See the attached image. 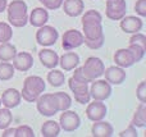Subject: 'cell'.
I'll list each match as a JSON object with an SVG mask.
<instances>
[{
	"label": "cell",
	"instance_id": "obj_1",
	"mask_svg": "<svg viewBox=\"0 0 146 137\" xmlns=\"http://www.w3.org/2000/svg\"><path fill=\"white\" fill-rule=\"evenodd\" d=\"M46 85L41 77L30 76L23 82V89L21 91V97L27 103H35L37 97L45 91Z\"/></svg>",
	"mask_w": 146,
	"mask_h": 137
},
{
	"label": "cell",
	"instance_id": "obj_2",
	"mask_svg": "<svg viewBox=\"0 0 146 137\" xmlns=\"http://www.w3.org/2000/svg\"><path fill=\"white\" fill-rule=\"evenodd\" d=\"M36 107L41 115L44 117H54L59 112V105L54 94H41L36 100Z\"/></svg>",
	"mask_w": 146,
	"mask_h": 137
},
{
	"label": "cell",
	"instance_id": "obj_3",
	"mask_svg": "<svg viewBox=\"0 0 146 137\" xmlns=\"http://www.w3.org/2000/svg\"><path fill=\"white\" fill-rule=\"evenodd\" d=\"M81 68H82L83 74L88 79V82L94 81L96 78H100L103 76L104 71H105V66H104L103 60L100 58H96V56L87 58L83 67H81Z\"/></svg>",
	"mask_w": 146,
	"mask_h": 137
},
{
	"label": "cell",
	"instance_id": "obj_4",
	"mask_svg": "<svg viewBox=\"0 0 146 137\" xmlns=\"http://www.w3.org/2000/svg\"><path fill=\"white\" fill-rule=\"evenodd\" d=\"M90 96L92 100L105 101L111 95V85L106 79H94L91 81V85L88 86Z\"/></svg>",
	"mask_w": 146,
	"mask_h": 137
},
{
	"label": "cell",
	"instance_id": "obj_5",
	"mask_svg": "<svg viewBox=\"0 0 146 137\" xmlns=\"http://www.w3.org/2000/svg\"><path fill=\"white\" fill-rule=\"evenodd\" d=\"M58 37H59V32L53 26L44 24L41 27H38L37 32H36V41H37L38 45L44 46V48L53 46L58 41Z\"/></svg>",
	"mask_w": 146,
	"mask_h": 137
},
{
	"label": "cell",
	"instance_id": "obj_6",
	"mask_svg": "<svg viewBox=\"0 0 146 137\" xmlns=\"http://www.w3.org/2000/svg\"><path fill=\"white\" fill-rule=\"evenodd\" d=\"M83 33L78 30H68L62 36V48L66 51H71L83 45Z\"/></svg>",
	"mask_w": 146,
	"mask_h": 137
},
{
	"label": "cell",
	"instance_id": "obj_7",
	"mask_svg": "<svg viewBox=\"0 0 146 137\" xmlns=\"http://www.w3.org/2000/svg\"><path fill=\"white\" fill-rule=\"evenodd\" d=\"M127 3L126 0H106L105 14L111 21H121L126 15Z\"/></svg>",
	"mask_w": 146,
	"mask_h": 137
},
{
	"label": "cell",
	"instance_id": "obj_8",
	"mask_svg": "<svg viewBox=\"0 0 146 137\" xmlns=\"http://www.w3.org/2000/svg\"><path fill=\"white\" fill-rule=\"evenodd\" d=\"M59 126L66 132H73V131L78 130V127L81 126V118L73 110H63L60 118H59Z\"/></svg>",
	"mask_w": 146,
	"mask_h": 137
},
{
	"label": "cell",
	"instance_id": "obj_9",
	"mask_svg": "<svg viewBox=\"0 0 146 137\" xmlns=\"http://www.w3.org/2000/svg\"><path fill=\"white\" fill-rule=\"evenodd\" d=\"M106 113H108L106 105L104 104V101H99V100H94L86 108V115L92 122L104 119L106 117Z\"/></svg>",
	"mask_w": 146,
	"mask_h": 137
},
{
	"label": "cell",
	"instance_id": "obj_10",
	"mask_svg": "<svg viewBox=\"0 0 146 137\" xmlns=\"http://www.w3.org/2000/svg\"><path fill=\"white\" fill-rule=\"evenodd\" d=\"M8 10V21L10 19H21L27 17L28 7L25 0H13L7 5Z\"/></svg>",
	"mask_w": 146,
	"mask_h": 137
},
{
	"label": "cell",
	"instance_id": "obj_11",
	"mask_svg": "<svg viewBox=\"0 0 146 137\" xmlns=\"http://www.w3.org/2000/svg\"><path fill=\"white\" fill-rule=\"evenodd\" d=\"M144 27L141 17H135V15H124L121 19V28L126 33H136L140 32Z\"/></svg>",
	"mask_w": 146,
	"mask_h": 137
},
{
	"label": "cell",
	"instance_id": "obj_12",
	"mask_svg": "<svg viewBox=\"0 0 146 137\" xmlns=\"http://www.w3.org/2000/svg\"><path fill=\"white\" fill-rule=\"evenodd\" d=\"M12 62L14 69H17L19 72H27L33 66V56L27 51H21V53L15 54V56L12 59Z\"/></svg>",
	"mask_w": 146,
	"mask_h": 137
},
{
	"label": "cell",
	"instance_id": "obj_13",
	"mask_svg": "<svg viewBox=\"0 0 146 137\" xmlns=\"http://www.w3.org/2000/svg\"><path fill=\"white\" fill-rule=\"evenodd\" d=\"M104 76H105V79L109 82L110 85H122L126 79L127 74L124 68H121L118 66H113V67H109L104 71Z\"/></svg>",
	"mask_w": 146,
	"mask_h": 137
},
{
	"label": "cell",
	"instance_id": "obj_14",
	"mask_svg": "<svg viewBox=\"0 0 146 137\" xmlns=\"http://www.w3.org/2000/svg\"><path fill=\"white\" fill-rule=\"evenodd\" d=\"M21 92L15 89H7L3 92L1 97H0V101L8 109H13V108H17L21 104Z\"/></svg>",
	"mask_w": 146,
	"mask_h": 137
},
{
	"label": "cell",
	"instance_id": "obj_15",
	"mask_svg": "<svg viewBox=\"0 0 146 137\" xmlns=\"http://www.w3.org/2000/svg\"><path fill=\"white\" fill-rule=\"evenodd\" d=\"M91 135L94 137H111L114 135V128L109 122L104 119L94 122L91 127Z\"/></svg>",
	"mask_w": 146,
	"mask_h": 137
},
{
	"label": "cell",
	"instance_id": "obj_16",
	"mask_svg": "<svg viewBox=\"0 0 146 137\" xmlns=\"http://www.w3.org/2000/svg\"><path fill=\"white\" fill-rule=\"evenodd\" d=\"M38 59H40L41 64L48 69L55 68L59 64V55L56 54V51L51 50V49H42L38 53Z\"/></svg>",
	"mask_w": 146,
	"mask_h": 137
},
{
	"label": "cell",
	"instance_id": "obj_17",
	"mask_svg": "<svg viewBox=\"0 0 146 137\" xmlns=\"http://www.w3.org/2000/svg\"><path fill=\"white\" fill-rule=\"evenodd\" d=\"M62 7L68 17H78L85 10L83 0H63Z\"/></svg>",
	"mask_w": 146,
	"mask_h": 137
},
{
	"label": "cell",
	"instance_id": "obj_18",
	"mask_svg": "<svg viewBox=\"0 0 146 137\" xmlns=\"http://www.w3.org/2000/svg\"><path fill=\"white\" fill-rule=\"evenodd\" d=\"M114 62L121 68H129L135 64V59L128 49H118L114 53Z\"/></svg>",
	"mask_w": 146,
	"mask_h": 137
},
{
	"label": "cell",
	"instance_id": "obj_19",
	"mask_svg": "<svg viewBox=\"0 0 146 137\" xmlns=\"http://www.w3.org/2000/svg\"><path fill=\"white\" fill-rule=\"evenodd\" d=\"M49 21V12L45 8H35L28 15V22L33 26V27H41V26L46 24Z\"/></svg>",
	"mask_w": 146,
	"mask_h": 137
},
{
	"label": "cell",
	"instance_id": "obj_20",
	"mask_svg": "<svg viewBox=\"0 0 146 137\" xmlns=\"http://www.w3.org/2000/svg\"><path fill=\"white\" fill-rule=\"evenodd\" d=\"M59 64H60L62 69L64 72H69L73 71L76 67H78L80 64V56L78 54L73 53V51H68V53H64L63 55L59 58Z\"/></svg>",
	"mask_w": 146,
	"mask_h": 137
},
{
	"label": "cell",
	"instance_id": "obj_21",
	"mask_svg": "<svg viewBox=\"0 0 146 137\" xmlns=\"http://www.w3.org/2000/svg\"><path fill=\"white\" fill-rule=\"evenodd\" d=\"M83 37L85 38H98L104 35L103 24L101 23H83Z\"/></svg>",
	"mask_w": 146,
	"mask_h": 137
},
{
	"label": "cell",
	"instance_id": "obj_22",
	"mask_svg": "<svg viewBox=\"0 0 146 137\" xmlns=\"http://www.w3.org/2000/svg\"><path fill=\"white\" fill-rule=\"evenodd\" d=\"M131 124H133L136 128L146 127V103H140L139 107L136 108V112L133 113Z\"/></svg>",
	"mask_w": 146,
	"mask_h": 137
},
{
	"label": "cell",
	"instance_id": "obj_23",
	"mask_svg": "<svg viewBox=\"0 0 146 137\" xmlns=\"http://www.w3.org/2000/svg\"><path fill=\"white\" fill-rule=\"evenodd\" d=\"M60 130L62 128L59 126V122L46 120L41 126V135H42V137H56L60 133Z\"/></svg>",
	"mask_w": 146,
	"mask_h": 137
},
{
	"label": "cell",
	"instance_id": "obj_24",
	"mask_svg": "<svg viewBox=\"0 0 146 137\" xmlns=\"http://www.w3.org/2000/svg\"><path fill=\"white\" fill-rule=\"evenodd\" d=\"M15 54H17V49L9 41L0 44V62H12Z\"/></svg>",
	"mask_w": 146,
	"mask_h": 137
},
{
	"label": "cell",
	"instance_id": "obj_25",
	"mask_svg": "<svg viewBox=\"0 0 146 137\" xmlns=\"http://www.w3.org/2000/svg\"><path fill=\"white\" fill-rule=\"evenodd\" d=\"M48 82L50 83V86L53 87H60L64 85L66 82V76L62 71H58V69L53 68L50 72L48 73Z\"/></svg>",
	"mask_w": 146,
	"mask_h": 137
},
{
	"label": "cell",
	"instance_id": "obj_26",
	"mask_svg": "<svg viewBox=\"0 0 146 137\" xmlns=\"http://www.w3.org/2000/svg\"><path fill=\"white\" fill-rule=\"evenodd\" d=\"M15 69L9 62H1L0 63V81H9L14 77Z\"/></svg>",
	"mask_w": 146,
	"mask_h": 137
},
{
	"label": "cell",
	"instance_id": "obj_27",
	"mask_svg": "<svg viewBox=\"0 0 146 137\" xmlns=\"http://www.w3.org/2000/svg\"><path fill=\"white\" fill-rule=\"evenodd\" d=\"M56 100H58V105H59V112H63V110H67L71 108L72 105V97L69 96L67 92H54Z\"/></svg>",
	"mask_w": 146,
	"mask_h": 137
},
{
	"label": "cell",
	"instance_id": "obj_28",
	"mask_svg": "<svg viewBox=\"0 0 146 137\" xmlns=\"http://www.w3.org/2000/svg\"><path fill=\"white\" fill-rule=\"evenodd\" d=\"M82 24L83 23H103V15L95 9H90L82 14Z\"/></svg>",
	"mask_w": 146,
	"mask_h": 137
},
{
	"label": "cell",
	"instance_id": "obj_29",
	"mask_svg": "<svg viewBox=\"0 0 146 137\" xmlns=\"http://www.w3.org/2000/svg\"><path fill=\"white\" fill-rule=\"evenodd\" d=\"M13 122V114L10 109L8 108L0 107V130H5L8 128Z\"/></svg>",
	"mask_w": 146,
	"mask_h": 137
},
{
	"label": "cell",
	"instance_id": "obj_30",
	"mask_svg": "<svg viewBox=\"0 0 146 137\" xmlns=\"http://www.w3.org/2000/svg\"><path fill=\"white\" fill-rule=\"evenodd\" d=\"M68 86H69V90L73 92V95L88 91V83L80 82V81H77V79H74L73 77H71V78L68 79Z\"/></svg>",
	"mask_w": 146,
	"mask_h": 137
},
{
	"label": "cell",
	"instance_id": "obj_31",
	"mask_svg": "<svg viewBox=\"0 0 146 137\" xmlns=\"http://www.w3.org/2000/svg\"><path fill=\"white\" fill-rule=\"evenodd\" d=\"M13 37V30L12 26L9 23L0 22V44L1 42H8Z\"/></svg>",
	"mask_w": 146,
	"mask_h": 137
},
{
	"label": "cell",
	"instance_id": "obj_32",
	"mask_svg": "<svg viewBox=\"0 0 146 137\" xmlns=\"http://www.w3.org/2000/svg\"><path fill=\"white\" fill-rule=\"evenodd\" d=\"M104 42H105V36L104 35L98 38H85L83 40V44L91 50H98V49L103 48Z\"/></svg>",
	"mask_w": 146,
	"mask_h": 137
},
{
	"label": "cell",
	"instance_id": "obj_33",
	"mask_svg": "<svg viewBox=\"0 0 146 137\" xmlns=\"http://www.w3.org/2000/svg\"><path fill=\"white\" fill-rule=\"evenodd\" d=\"M127 49L131 51L132 56H133V59H135V63H139V62H141L142 59H144L145 51H146L144 48H141V46H139V45H135V44H129V46Z\"/></svg>",
	"mask_w": 146,
	"mask_h": 137
},
{
	"label": "cell",
	"instance_id": "obj_34",
	"mask_svg": "<svg viewBox=\"0 0 146 137\" xmlns=\"http://www.w3.org/2000/svg\"><path fill=\"white\" fill-rule=\"evenodd\" d=\"M14 137H35L32 128L30 126H19V127L15 128V133Z\"/></svg>",
	"mask_w": 146,
	"mask_h": 137
},
{
	"label": "cell",
	"instance_id": "obj_35",
	"mask_svg": "<svg viewBox=\"0 0 146 137\" xmlns=\"http://www.w3.org/2000/svg\"><path fill=\"white\" fill-rule=\"evenodd\" d=\"M129 44H135V45H139L141 48H144L146 50V36L141 32H136L132 33L131 38H129Z\"/></svg>",
	"mask_w": 146,
	"mask_h": 137
},
{
	"label": "cell",
	"instance_id": "obj_36",
	"mask_svg": "<svg viewBox=\"0 0 146 137\" xmlns=\"http://www.w3.org/2000/svg\"><path fill=\"white\" fill-rule=\"evenodd\" d=\"M40 3L44 5L45 9L49 10H56L62 7L63 0H40Z\"/></svg>",
	"mask_w": 146,
	"mask_h": 137
},
{
	"label": "cell",
	"instance_id": "obj_37",
	"mask_svg": "<svg viewBox=\"0 0 146 137\" xmlns=\"http://www.w3.org/2000/svg\"><path fill=\"white\" fill-rule=\"evenodd\" d=\"M136 96L140 103H146V81H141L136 89Z\"/></svg>",
	"mask_w": 146,
	"mask_h": 137
},
{
	"label": "cell",
	"instance_id": "obj_38",
	"mask_svg": "<svg viewBox=\"0 0 146 137\" xmlns=\"http://www.w3.org/2000/svg\"><path fill=\"white\" fill-rule=\"evenodd\" d=\"M135 12L141 18L146 17V0H137L135 4Z\"/></svg>",
	"mask_w": 146,
	"mask_h": 137
},
{
	"label": "cell",
	"instance_id": "obj_39",
	"mask_svg": "<svg viewBox=\"0 0 146 137\" xmlns=\"http://www.w3.org/2000/svg\"><path fill=\"white\" fill-rule=\"evenodd\" d=\"M119 137H137V131H136V127H135L133 124H129L128 127L126 128V130L121 131V132L118 133Z\"/></svg>",
	"mask_w": 146,
	"mask_h": 137
},
{
	"label": "cell",
	"instance_id": "obj_40",
	"mask_svg": "<svg viewBox=\"0 0 146 137\" xmlns=\"http://www.w3.org/2000/svg\"><path fill=\"white\" fill-rule=\"evenodd\" d=\"M74 100L80 104H88L91 100V96H90V91H86V92H81V94H76L73 95Z\"/></svg>",
	"mask_w": 146,
	"mask_h": 137
},
{
	"label": "cell",
	"instance_id": "obj_41",
	"mask_svg": "<svg viewBox=\"0 0 146 137\" xmlns=\"http://www.w3.org/2000/svg\"><path fill=\"white\" fill-rule=\"evenodd\" d=\"M73 78L74 79H77V81H80V82H85V83H90L88 82V79L85 77V74H83V72H82V68H77L76 67L74 68V73H73Z\"/></svg>",
	"mask_w": 146,
	"mask_h": 137
},
{
	"label": "cell",
	"instance_id": "obj_42",
	"mask_svg": "<svg viewBox=\"0 0 146 137\" xmlns=\"http://www.w3.org/2000/svg\"><path fill=\"white\" fill-rule=\"evenodd\" d=\"M4 132H3V137H14V133H15V128H5V130H3Z\"/></svg>",
	"mask_w": 146,
	"mask_h": 137
},
{
	"label": "cell",
	"instance_id": "obj_43",
	"mask_svg": "<svg viewBox=\"0 0 146 137\" xmlns=\"http://www.w3.org/2000/svg\"><path fill=\"white\" fill-rule=\"evenodd\" d=\"M7 5H8V0H0V13L7 10Z\"/></svg>",
	"mask_w": 146,
	"mask_h": 137
},
{
	"label": "cell",
	"instance_id": "obj_44",
	"mask_svg": "<svg viewBox=\"0 0 146 137\" xmlns=\"http://www.w3.org/2000/svg\"><path fill=\"white\" fill-rule=\"evenodd\" d=\"M0 107H1V101H0Z\"/></svg>",
	"mask_w": 146,
	"mask_h": 137
}]
</instances>
